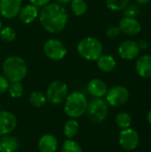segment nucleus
<instances>
[{
	"instance_id": "nucleus-37",
	"label": "nucleus",
	"mask_w": 151,
	"mask_h": 152,
	"mask_svg": "<svg viewBox=\"0 0 151 152\" xmlns=\"http://www.w3.org/2000/svg\"><path fill=\"white\" fill-rule=\"evenodd\" d=\"M0 107H1V101H0Z\"/></svg>"
},
{
	"instance_id": "nucleus-30",
	"label": "nucleus",
	"mask_w": 151,
	"mask_h": 152,
	"mask_svg": "<svg viewBox=\"0 0 151 152\" xmlns=\"http://www.w3.org/2000/svg\"><path fill=\"white\" fill-rule=\"evenodd\" d=\"M10 82L6 79L4 76L0 75V94H3L8 91Z\"/></svg>"
},
{
	"instance_id": "nucleus-13",
	"label": "nucleus",
	"mask_w": 151,
	"mask_h": 152,
	"mask_svg": "<svg viewBox=\"0 0 151 152\" xmlns=\"http://www.w3.org/2000/svg\"><path fill=\"white\" fill-rule=\"evenodd\" d=\"M118 28L121 33L127 36L138 35L142 30V25L136 18L133 17H123L118 24Z\"/></svg>"
},
{
	"instance_id": "nucleus-17",
	"label": "nucleus",
	"mask_w": 151,
	"mask_h": 152,
	"mask_svg": "<svg viewBox=\"0 0 151 152\" xmlns=\"http://www.w3.org/2000/svg\"><path fill=\"white\" fill-rule=\"evenodd\" d=\"M37 148L39 152H56L58 150V141L53 134H44L38 141Z\"/></svg>"
},
{
	"instance_id": "nucleus-9",
	"label": "nucleus",
	"mask_w": 151,
	"mask_h": 152,
	"mask_svg": "<svg viewBox=\"0 0 151 152\" xmlns=\"http://www.w3.org/2000/svg\"><path fill=\"white\" fill-rule=\"evenodd\" d=\"M140 137L138 133L132 128L123 129L118 137L119 145L125 151H133L139 145Z\"/></svg>"
},
{
	"instance_id": "nucleus-5",
	"label": "nucleus",
	"mask_w": 151,
	"mask_h": 152,
	"mask_svg": "<svg viewBox=\"0 0 151 152\" xmlns=\"http://www.w3.org/2000/svg\"><path fill=\"white\" fill-rule=\"evenodd\" d=\"M68 95L69 88L67 84L61 80H54L48 86L45 97L50 103L58 105L64 102Z\"/></svg>"
},
{
	"instance_id": "nucleus-19",
	"label": "nucleus",
	"mask_w": 151,
	"mask_h": 152,
	"mask_svg": "<svg viewBox=\"0 0 151 152\" xmlns=\"http://www.w3.org/2000/svg\"><path fill=\"white\" fill-rule=\"evenodd\" d=\"M19 148V142L15 137L4 135L0 140V152H16Z\"/></svg>"
},
{
	"instance_id": "nucleus-36",
	"label": "nucleus",
	"mask_w": 151,
	"mask_h": 152,
	"mask_svg": "<svg viewBox=\"0 0 151 152\" xmlns=\"http://www.w3.org/2000/svg\"><path fill=\"white\" fill-rule=\"evenodd\" d=\"M2 28V22H1V20H0V29Z\"/></svg>"
},
{
	"instance_id": "nucleus-16",
	"label": "nucleus",
	"mask_w": 151,
	"mask_h": 152,
	"mask_svg": "<svg viewBox=\"0 0 151 152\" xmlns=\"http://www.w3.org/2000/svg\"><path fill=\"white\" fill-rule=\"evenodd\" d=\"M135 69L137 74L142 78L151 77V55L144 54L138 58L135 63Z\"/></svg>"
},
{
	"instance_id": "nucleus-10",
	"label": "nucleus",
	"mask_w": 151,
	"mask_h": 152,
	"mask_svg": "<svg viewBox=\"0 0 151 152\" xmlns=\"http://www.w3.org/2000/svg\"><path fill=\"white\" fill-rule=\"evenodd\" d=\"M141 48L139 44L134 40H125L123 41L117 48V53L121 59L125 61H132L135 59L140 53Z\"/></svg>"
},
{
	"instance_id": "nucleus-32",
	"label": "nucleus",
	"mask_w": 151,
	"mask_h": 152,
	"mask_svg": "<svg viewBox=\"0 0 151 152\" xmlns=\"http://www.w3.org/2000/svg\"><path fill=\"white\" fill-rule=\"evenodd\" d=\"M138 44H139V46H140L141 49H146V48H148V46H149V43H148V41L145 40V39H142Z\"/></svg>"
},
{
	"instance_id": "nucleus-18",
	"label": "nucleus",
	"mask_w": 151,
	"mask_h": 152,
	"mask_svg": "<svg viewBox=\"0 0 151 152\" xmlns=\"http://www.w3.org/2000/svg\"><path fill=\"white\" fill-rule=\"evenodd\" d=\"M96 61L99 69L105 73L113 71L117 66V61L115 58L110 54H101Z\"/></svg>"
},
{
	"instance_id": "nucleus-34",
	"label": "nucleus",
	"mask_w": 151,
	"mask_h": 152,
	"mask_svg": "<svg viewBox=\"0 0 151 152\" xmlns=\"http://www.w3.org/2000/svg\"><path fill=\"white\" fill-rule=\"evenodd\" d=\"M137 3H139L140 4H146L148 3H150V0H135Z\"/></svg>"
},
{
	"instance_id": "nucleus-26",
	"label": "nucleus",
	"mask_w": 151,
	"mask_h": 152,
	"mask_svg": "<svg viewBox=\"0 0 151 152\" xmlns=\"http://www.w3.org/2000/svg\"><path fill=\"white\" fill-rule=\"evenodd\" d=\"M130 0H106L107 7L114 12L124 10L128 4Z\"/></svg>"
},
{
	"instance_id": "nucleus-14",
	"label": "nucleus",
	"mask_w": 151,
	"mask_h": 152,
	"mask_svg": "<svg viewBox=\"0 0 151 152\" xmlns=\"http://www.w3.org/2000/svg\"><path fill=\"white\" fill-rule=\"evenodd\" d=\"M87 92L94 98H103L107 92L108 86L106 83L100 78H93L87 84Z\"/></svg>"
},
{
	"instance_id": "nucleus-22",
	"label": "nucleus",
	"mask_w": 151,
	"mask_h": 152,
	"mask_svg": "<svg viewBox=\"0 0 151 152\" xmlns=\"http://www.w3.org/2000/svg\"><path fill=\"white\" fill-rule=\"evenodd\" d=\"M29 103L35 107V108H41L42 106H44L46 102V97L45 95L39 92V91H34L30 94L29 98H28Z\"/></svg>"
},
{
	"instance_id": "nucleus-21",
	"label": "nucleus",
	"mask_w": 151,
	"mask_h": 152,
	"mask_svg": "<svg viewBox=\"0 0 151 152\" xmlns=\"http://www.w3.org/2000/svg\"><path fill=\"white\" fill-rule=\"evenodd\" d=\"M70 8L76 16H83L87 12L88 4L85 0H71Z\"/></svg>"
},
{
	"instance_id": "nucleus-25",
	"label": "nucleus",
	"mask_w": 151,
	"mask_h": 152,
	"mask_svg": "<svg viewBox=\"0 0 151 152\" xmlns=\"http://www.w3.org/2000/svg\"><path fill=\"white\" fill-rule=\"evenodd\" d=\"M8 93L12 98H20L24 93V87L20 82H11L8 87Z\"/></svg>"
},
{
	"instance_id": "nucleus-27",
	"label": "nucleus",
	"mask_w": 151,
	"mask_h": 152,
	"mask_svg": "<svg viewBox=\"0 0 151 152\" xmlns=\"http://www.w3.org/2000/svg\"><path fill=\"white\" fill-rule=\"evenodd\" d=\"M61 152H83V151L77 142L72 139H68L62 144Z\"/></svg>"
},
{
	"instance_id": "nucleus-20",
	"label": "nucleus",
	"mask_w": 151,
	"mask_h": 152,
	"mask_svg": "<svg viewBox=\"0 0 151 152\" xmlns=\"http://www.w3.org/2000/svg\"><path fill=\"white\" fill-rule=\"evenodd\" d=\"M78 131H79V125L75 118H70L65 123L63 133L68 139H73L78 134Z\"/></svg>"
},
{
	"instance_id": "nucleus-8",
	"label": "nucleus",
	"mask_w": 151,
	"mask_h": 152,
	"mask_svg": "<svg viewBox=\"0 0 151 152\" xmlns=\"http://www.w3.org/2000/svg\"><path fill=\"white\" fill-rule=\"evenodd\" d=\"M129 91L123 86H116L108 90L106 94V102L109 105L117 108L125 105L129 99Z\"/></svg>"
},
{
	"instance_id": "nucleus-24",
	"label": "nucleus",
	"mask_w": 151,
	"mask_h": 152,
	"mask_svg": "<svg viewBox=\"0 0 151 152\" xmlns=\"http://www.w3.org/2000/svg\"><path fill=\"white\" fill-rule=\"evenodd\" d=\"M0 38L4 43H11L16 38V32L10 26L4 27L0 29Z\"/></svg>"
},
{
	"instance_id": "nucleus-7",
	"label": "nucleus",
	"mask_w": 151,
	"mask_h": 152,
	"mask_svg": "<svg viewBox=\"0 0 151 152\" xmlns=\"http://www.w3.org/2000/svg\"><path fill=\"white\" fill-rule=\"evenodd\" d=\"M44 53L45 56L54 61H59L67 55L68 49L66 45L56 38H50L44 44Z\"/></svg>"
},
{
	"instance_id": "nucleus-31",
	"label": "nucleus",
	"mask_w": 151,
	"mask_h": 152,
	"mask_svg": "<svg viewBox=\"0 0 151 152\" xmlns=\"http://www.w3.org/2000/svg\"><path fill=\"white\" fill-rule=\"evenodd\" d=\"M50 1H51V0H29L30 4H34L35 6H36V7H38V8L46 5L47 4L50 3Z\"/></svg>"
},
{
	"instance_id": "nucleus-4",
	"label": "nucleus",
	"mask_w": 151,
	"mask_h": 152,
	"mask_svg": "<svg viewBox=\"0 0 151 152\" xmlns=\"http://www.w3.org/2000/svg\"><path fill=\"white\" fill-rule=\"evenodd\" d=\"M78 54L86 61H97L103 52V45L101 42L93 37H87L79 41L77 45Z\"/></svg>"
},
{
	"instance_id": "nucleus-15",
	"label": "nucleus",
	"mask_w": 151,
	"mask_h": 152,
	"mask_svg": "<svg viewBox=\"0 0 151 152\" xmlns=\"http://www.w3.org/2000/svg\"><path fill=\"white\" fill-rule=\"evenodd\" d=\"M39 9L32 4H28L20 8L18 14L20 21L24 24H30L38 18Z\"/></svg>"
},
{
	"instance_id": "nucleus-2",
	"label": "nucleus",
	"mask_w": 151,
	"mask_h": 152,
	"mask_svg": "<svg viewBox=\"0 0 151 152\" xmlns=\"http://www.w3.org/2000/svg\"><path fill=\"white\" fill-rule=\"evenodd\" d=\"M4 76L11 82H20L28 74V65L20 56L12 55L7 57L2 65Z\"/></svg>"
},
{
	"instance_id": "nucleus-1",
	"label": "nucleus",
	"mask_w": 151,
	"mask_h": 152,
	"mask_svg": "<svg viewBox=\"0 0 151 152\" xmlns=\"http://www.w3.org/2000/svg\"><path fill=\"white\" fill-rule=\"evenodd\" d=\"M38 19L44 30L52 34H56L66 28L69 14L62 4L49 3L39 11Z\"/></svg>"
},
{
	"instance_id": "nucleus-29",
	"label": "nucleus",
	"mask_w": 151,
	"mask_h": 152,
	"mask_svg": "<svg viewBox=\"0 0 151 152\" xmlns=\"http://www.w3.org/2000/svg\"><path fill=\"white\" fill-rule=\"evenodd\" d=\"M120 33L121 32H120L118 27H117V26H110L106 30V36L108 38H110V39H114V38L117 37Z\"/></svg>"
},
{
	"instance_id": "nucleus-12",
	"label": "nucleus",
	"mask_w": 151,
	"mask_h": 152,
	"mask_svg": "<svg viewBox=\"0 0 151 152\" xmlns=\"http://www.w3.org/2000/svg\"><path fill=\"white\" fill-rule=\"evenodd\" d=\"M17 126L16 116L7 110H0V136L7 135L13 132Z\"/></svg>"
},
{
	"instance_id": "nucleus-23",
	"label": "nucleus",
	"mask_w": 151,
	"mask_h": 152,
	"mask_svg": "<svg viewBox=\"0 0 151 152\" xmlns=\"http://www.w3.org/2000/svg\"><path fill=\"white\" fill-rule=\"evenodd\" d=\"M116 124L118 127L122 129H126L131 126L132 124V118L126 112H119L116 116Z\"/></svg>"
},
{
	"instance_id": "nucleus-11",
	"label": "nucleus",
	"mask_w": 151,
	"mask_h": 152,
	"mask_svg": "<svg viewBox=\"0 0 151 152\" xmlns=\"http://www.w3.org/2000/svg\"><path fill=\"white\" fill-rule=\"evenodd\" d=\"M22 7V0H0V14L5 19L18 16Z\"/></svg>"
},
{
	"instance_id": "nucleus-3",
	"label": "nucleus",
	"mask_w": 151,
	"mask_h": 152,
	"mask_svg": "<svg viewBox=\"0 0 151 152\" xmlns=\"http://www.w3.org/2000/svg\"><path fill=\"white\" fill-rule=\"evenodd\" d=\"M88 102L85 95L80 92L75 91L68 95L65 100L64 111L70 118H77L83 116L87 110Z\"/></svg>"
},
{
	"instance_id": "nucleus-35",
	"label": "nucleus",
	"mask_w": 151,
	"mask_h": 152,
	"mask_svg": "<svg viewBox=\"0 0 151 152\" xmlns=\"http://www.w3.org/2000/svg\"><path fill=\"white\" fill-rule=\"evenodd\" d=\"M147 119H148V122L151 125V110H150V112L148 113V116H147Z\"/></svg>"
},
{
	"instance_id": "nucleus-28",
	"label": "nucleus",
	"mask_w": 151,
	"mask_h": 152,
	"mask_svg": "<svg viewBox=\"0 0 151 152\" xmlns=\"http://www.w3.org/2000/svg\"><path fill=\"white\" fill-rule=\"evenodd\" d=\"M124 14L127 17L136 18V16L140 14V9L136 5H127L124 9Z\"/></svg>"
},
{
	"instance_id": "nucleus-6",
	"label": "nucleus",
	"mask_w": 151,
	"mask_h": 152,
	"mask_svg": "<svg viewBox=\"0 0 151 152\" xmlns=\"http://www.w3.org/2000/svg\"><path fill=\"white\" fill-rule=\"evenodd\" d=\"M86 112L92 121L95 123H101L108 117L109 104L103 98H94L88 102Z\"/></svg>"
},
{
	"instance_id": "nucleus-33",
	"label": "nucleus",
	"mask_w": 151,
	"mask_h": 152,
	"mask_svg": "<svg viewBox=\"0 0 151 152\" xmlns=\"http://www.w3.org/2000/svg\"><path fill=\"white\" fill-rule=\"evenodd\" d=\"M54 1L60 4H69L71 2V0H54Z\"/></svg>"
}]
</instances>
